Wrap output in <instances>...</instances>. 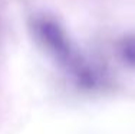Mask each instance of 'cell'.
Here are the masks:
<instances>
[{"instance_id":"1","label":"cell","mask_w":135,"mask_h":134,"mask_svg":"<svg viewBox=\"0 0 135 134\" xmlns=\"http://www.w3.org/2000/svg\"><path fill=\"white\" fill-rule=\"evenodd\" d=\"M32 30L40 45L53 56L60 65L68 68L82 82H94V72L78 53L70 42L63 26L47 15H39L32 19Z\"/></svg>"},{"instance_id":"2","label":"cell","mask_w":135,"mask_h":134,"mask_svg":"<svg viewBox=\"0 0 135 134\" xmlns=\"http://www.w3.org/2000/svg\"><path fill=\"white\" fill-rule=\"evenodd\" d=\"M118 53L125 63L135 68V33L125 35L118 42Z\"/></svg>"}]
</instances>
